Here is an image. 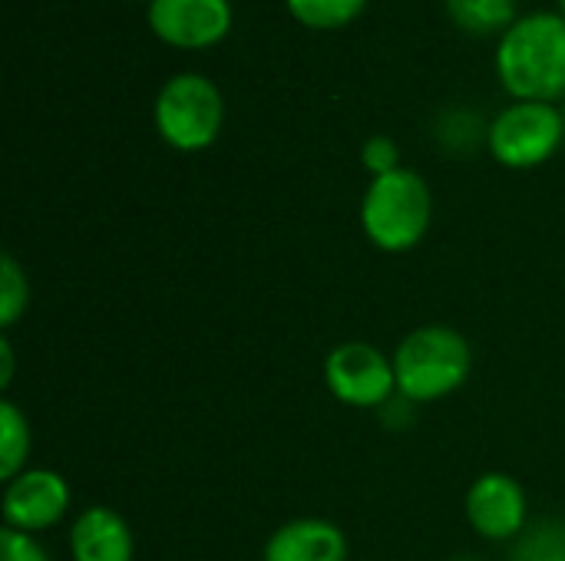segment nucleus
Masks as SVG:
<instances>
[{"label": "nucleus", "mask_w": 565, "mask_h": 561, "mask_svg": "<svg viewBox=\"0 0 565 561\" xmlns=\"http://www.w3.org/2000/svg\"><path fill=\"white\" fill-rule=\"evenodd\" d=\"M497 76L516 103H556L565 96V17H520L497 46Z\"/></svg>", "instance_id": "1"}, {"label": "nucleus", "mask_w": 565, "mask_h": 561, "mask_svg": "<svg viewBox=\"0 0 565 561\" xmlns=\"http://www.w3.org/2000/svg\"><path fill=\"white\" fill-rule=\"evenodd\" d=\"M391 357L397 393L411 403H437L457 393L473 370L470 341L447 324H424L411 331Z\"/></svg>", "instance_id": "2"}, {"label": "nucleus", "mask_w": 565, "mask_h": 561, "mask_svg": "<svg viewBox=\"0 0 565 561\" xmlns=\"http://www.w3.org/2000/svg\"><path fill=\"white\" fill-rule=\"evenodd\" d=\"M430 185L424 182V175L404 165L387 175H377L361 198L364 238L387 255H404L417 248L430 231Z\"/></svg>", "instance_id": "3"}, {"label": "nucleus", "mask_w": 565, "mask_h": 561, "mask_svg": "<svg viewBox=\"0 0 565 561\" xmlns=\"http://www.w3.org/2000/svg\"><path fill=\"white\" fill-rule=\"evenodd\" d=\"M152 116L162 142L179 152H202L218 139L225 106L218 86L209 76L179 73L159 89Z\"/></svg>", "instance_id": "4"}, {"label": "nucleus", "mask_w": 565, "mask_h": 561, "mask_svg": "<svg viewBox=\"0 0 565 561\" xmlns=\"http://www.w3.org/2000/svg\"><path fill=\"white\" fill-rule=\"evenodd\" d=\"M328 393L354 410H384L397 397L394 357L367 341H344L324 357Z\"/></svg>", "instance_id": "5"}, {"label": "nucleus", "mask_w": 565, "mask_h": 561, "mask_svg": "<svg viewBox=\"0 0 565 561\" xmlns=\"http://www.w3.org/2000/svg\"><path fill=\"white\" fill-rule=\"evenodd\" d=\"M565 122L553 103H513L487 132L490 152L507 169H536L563 145Z\"/></svg>", "instance_id": "6"}, {"label": "nucleus", "mask_w": 565, "mask_h": 561, "mask_svg": "<svg viewBox=\"0 0 565 561\" xmlns=\"http://www.w3.org/2000/svg\"><path fill=\"white\" fill-rule=\"evenodd\" d=\"M70 509V486L56 470H23L3 483V529L40 536L53 529Z\"/></svg>", "instance_id": "7"}, {"label": "nucleus", "mask_w": 565, "mask_h": 561, "mask_svg": "<svg viewBox=\"0 0 565 561\" xmlns=\"http://www.w3.org/2000/svg\"><path fill=\"white\" fill-rule=\"evenodd\" d=\"M470 529L487 542H510L530 526V499L520 479L510 473H483L463 503Z\"/></svg>", "instance_id": "8"}, {"label": "nucleus", "mask_w": 565, "mask_h": 561, "mask_svg": "<svg viewBox=\"0 0 565 561\" xmlns=\"http://www.w3.org/2000/svg\"><path fill=\"white\" fill-rule=\"evenodd\" d=\"M152 33L179 50L215 46L232 30L228 0H152L149 3Z\"/></svg>", "instance_id": "9"}, {"label": "nucleus", "mask_w": 565, "mask_h": 561, "mask_svg": "<svg viewBox=\"0 0 565 561\" xmlns=\"http://www.w3.org/2000/svg\"><path fill=\"white\" fill-rule=\"evenodd\" d=\"M262 561H348V536L328 519H291L268 536Z\"/></svg>", "instance_id": "10"}, {"label": "nucleus", "mask_w": 565, "mask_h": 561, "mask_svg": "<svg viewBox=\"0 0 565 561\" xmlns=\"http://www.w3.org/2000/svg\"><path fill=\"white\" fill-rule=\"evenodd\" d=\"M73 561H132L136 539L129 522L109 506H86L70 526Z\"/></svg>", "instance_id": "11"}, {"label": "nucleus", "mask_w": 565, "mask_h": 561, "mask_svg": "<svg viewBox=\"0 0 565 561\" xmlns=\"http://www.w3.org/2000/svg\"><path fill=\"white\" fill-rule=\"evenodd\" d=\"M33 436H30V420L13 400H0V479L10 483L26 470Z\"/></svg>", "instance_id": "12"}, {"label": "nucleus", "mask_w": 565, "mask_h": 561, "mask_svg": "<svg viewBox=\"0 0 565 561\" xmlns=\"http://www.w3.org/2000/svg\"><path fill=\"white\" fill-rule=\"evenodd\" d=\"M447 10L457 26L477 36H490L497 30H510L516 20V0H447Z\"/></svg>", "instance_id": "13"}, {"label": "nucleus", "mask_w": 565, "mask_h": 561, "mask_svg": "<svg viewBox=\"0 0 565 561\" xmlns=\"http://www.w3.org/2000/svg\"><path fill=\"white\" fill-rule=\"evenodd\" d=\"M513 561H565V522L540 519L513 539Z\"/></svg>", "instance_id": "14"}, {"label": "nucleus", "mask_w": 565, "mask_h": 561, "mask_svg": "<svg viewBox=\"0 0 565 561\" xmlns=\"http://www.w3.org/2000/svg\"><path fill=\"white\" fill-rule=\"evenodd\" d=\"M285 3L298 23L315 26V30L348 26L367 7V0H285Z\"/></svg>", "instance_id": "15"}, {"label": "nucleus", "mask_w": 565, "mask_h": 561, "mask_svg": "<svg viewBox=\"0 0 565 561\" xmlns=\"http://www.w3.org/2000/svg\"><path fill=\"white\" fill-rule=\"evenodd\" d=\"M30 304V281L26 271L20 268V261L13 255L0 258V327L10 331Z\"/></svg>", "instance_id": "16"}, {"label": "nucleus", "mask_w": 565, "mask_h": 561, "mask_svg": "<svg viewBox=\"0 0 565 561\" xmlns=\"http://www.w3.org/2000/svg\"><path fill=\"white\" fill-rule=\"evenodd\" d=\"M361 162H364V169L374 172V179H377V175H387V172L401 169V152H397L394 139H387V136H371V139L361 145Z\"/></svg>", "instance_id": "17"}, {"label": "nucleus", "mask_w": 565, "mask_h": 561, "mask_svg": "<svg viewBox=\"0 0 565 561\" xmlns=\"http://www.w3.org/2000/svg\"><path fill=\"white\" fill-rule=\"evenodd\" d=\"M0 561H50L46 549L36 542V536L3 529L0 532Z\"/></svg>", "instance_id": "18"}, {"label": "nucleus", "mask_w": 565, "mask_h": 561, "mask_svg": "<svg viewBox=\"0 0 565 561\" xmlns=\"http://www.w3.org/2000/svg\"><path fill=\"white\" fill-rule=\"evenodd\" d=\"M10 380H13V350H10V341L3 337L0 341V387L7 390Z\"/></svg>", "instance_id": "19"}, {"label": "nucleus", "mask_w": 565, "mask_h": 561, "mask_svg": "<svg viewBox=\"0 0 565 561\" xmlns=\"http://www.w3.org/2000/svg\"><path fill=\"white\" fill-rule=\"evenodd\" d=\"M559 10H563V17H565V0H559Z\"/></svg>", "instance_id": "20"}, {"label": "nucleus", "mask_w": 565, "mask_h": 561, "mask_svg": "<svg viewBox=\"0 0 565 561\" xmlns=\"http://www.w3.org/2000/svg\"><path fill=\"white\" fill-rule=\"evenodd\" d=\"M457 561H473V559H457Z\"/></svg>", "instance_id": "21"}, {"label": "nucleus", "mask_w": 565, "mask_h": 561, "mask_svg": "<svg viewBox=\"0 0 565 561\" xmlns=\"http://www.w3.org/2000/svg\"><path fill=\"white\" fill-rule=\"evenodd\" d=\"M149 3H152V0H149Z\"/></svg>", "instance_id": "22"}]
</instances>
